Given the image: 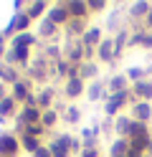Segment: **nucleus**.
<instances>
[{"instance_id":"5","label":"nucleus","mask_w":152,"mask_h":157,"mask_svg":"<svg viewBox=\"0 0 152 157\" xmlns=\"http://www.w3.org/2000/svg\"><path fill=\"white\" fill-rule=\"evenodd\" d=\"M147 74H150V68H145V66H132V68H127V78H129V81H134V84L145 81Z\"/></svg>"},{"instance_id":"8","label":"nucleus","mask_w":152,"mask_h":157,"mask_svg":"<svg viewBox=\"0 0 152 157\" xmlns=\"http://www.w3.org/2000/svg\"><path fill=\"white\" fill-rule=\"evenodd\" d=\"M139 46H142V48H152V31H142V36H139Z\"/></svg>"},{"instance_id":"13","label":"nucleus","mask_w":152,"mask_h":157,"mask_svg":"<svg viewBox=\"0 0 152 157\" xmlns=\"http://www.w3.org/2000/svg\"><path fill=\"white\" fill-rule=\"evenodd\" d=\"M89 8H91V10H101V8H104V3H91Z\"/></svg>"},{"instance_id":"15","label":"nucleus","mask_w":152,"mask_h":157,"mask_svg":"<svg viewBox=\"0 0 152 157\" xmlns=\"http://www.w3.org/2000/svg\"><path fill=\"white\" fill-rule=\"evenodd\" d=\"M145 157H150V155H145Z\"/></svg>"},{"instance_id":"11","label":"nucleus","mask_w":152,"mask_h":157,"mask_svg":"<svg viewBox=\"0 0 152 157\" xmlns=\"http://www.w3.org/2000/svg\"><path fill=\"white\" fill-rule=\"evenodd\" d=\"M89 96H91V99H99V96H104V94H101V84H99V86H91V94H89Z\"/></svg>"},{"instance_id":"14","label":"nucleus","mask_w":152,"mask_h":157,"mask_svg":"<svg viewBox=\"0 0 152 157\" xmlns=\"http://www.w3.org/2000/svg\"><path fill=\"white\" fill-rule=\"evenodd\" d=\"M147 155L152 157V140H150V144H147Z\"/></svg>"},{"instance_id":"6","label":"nucleus","mask_w":152,"mask_h":157,"mask_svg":"<svg viewBox=\"0 0 152 157\" xmlns=\"http://www.w3.org/2000/svg\"><path fill=\"white\" fill-rule=\"evenodd\" d=\"M150 10H152V3H145V0H142V3H134L129 8V15L132 18H147Z\"/></svg>"},{"instance_id":"7","label":"nucleus","mask_w":152,"mask_h":157,"mask_svg":"<svg viewBox=\"0 0 152 157\" xmlns=\"http://www.w3.org/2000/svg\"><path fill=\"white\" fill-rule=\"evenodd\" d=\"M132 122H134V119H129V117H119V119H117V132L119 134H129V127H132Z\"/></svg>"},{"instance_id":"1","label":"nucleus","mask_w":152,"mask_h":157,"mask_svg":"<svg viewBox=\"0 0 152 157\" xmlns=\"http://www.w3.org/2000/svg\"><path fill=\"white\" fill-rule=\"evenodd\" d=\"M150 117H152V104L150 101H134V106H132V119L147 124Z\"/></svg>"},{"instance_id":"2","label":"nucleus","mask_w":152,"mask_h":157,"mask_svg":"<svg viewBox=\"0 0 152 157\" xmlns=\"http://www.w3.org/2000/svg\"><path fill=\"white\" fill-rule=\"evenodd\" d=\"M132 94L137 96V101H152V78H145L132 86Z\"/></svg>"},{"instance_id":"10","label":"nucleus","mask_w":152,"mask_h":157,"mask_svg":"<svg viewBox=\"0 0 152 157\" xmlns=\"http://www.w3.org/2000/svg\"><path fill=\"white\" fill-rule=\"evenodd\" d=\"M68 91H71L68 96H79V91H81V81H71V84H68Z\"/></svg>"},{"instance_id":"3","label":"nucleus","mask_w":152,"mask_h":157,"mask_svg":"<svg viewBox=\"0 0 152 157\" xmlns=\"http://www.w3.org/2000/svg\"><path fill=\"white\" fill-rule=\"evenodd\" d=\"M129 99V91H119V94H111L109 101H107V114H117L122 109V104Z\"/></svg>"},{"instance_id":"12","label":"nucleus","mask_w":152,"mask_h":157,"mask_svg":"<svg viewBox=\"0 0 152 157\" xmlns=\"http://www.w3.org/2000/svg\"><path fill=\"white\" fill-rule=\"evenodd\" d=\"M145 23H147V31H152V10H150V15L145 18Z\"/></svg>"},{"instance_id":"9","label":"nucleus","mask_w":152,"mask_h":157,"mask_svg":"<svg viewBox=\"0 0 152 157\" xmlns=\"http://www.w3.org/2000/svg\"><path fill=\"white\" fill-rule=\"evenodd\" d=\"M99 38H101V33H99V28H91V31H89V36H86V43H96Z\"/></svg>"},{"instance_id":"4","label":"nucleus","mask_w":152,"mask_h":157,"mask_svg":"<svg viewBox=\"0 0 152 157\" xmlns=\"http://www.w3.org/2000/svg\"><path fill=\"white\" fill-rule=\"evenodd\" d=\"M114 56H117L114 41H101V43H99V58H101V61H111Z\"/></svg>"}]
</instances>
